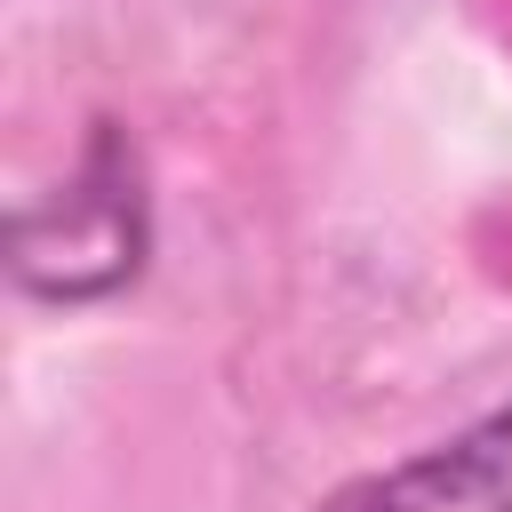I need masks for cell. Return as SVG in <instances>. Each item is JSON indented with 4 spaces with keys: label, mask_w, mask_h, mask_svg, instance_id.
Segmentation results:
<instances>
[{
    "label": "cell",
    "mask_w": 512,
    "mask_h": 512,
    "mask_svg": "<svg viewBox=\"0 0 512 512\" xmlns=\"http://www.w3.org/2000/svg\"><path fill=\"white\" fill-rule=\"evenodd\" d=\"M144 248H152V208H144V160L136 144L96 120L88 136V160L80 176L56 192V200H32L8 216V264L32 296H56V304H88V296H112L144 272Z\"/></svg>",
    "instance_id": "cell-1"
},
{
    "label": "cell",
    "mask_w": 512,
    "mask_h": 512,
    "mask_svg": "<svg viewBox=\"0 0 512 512\" xmlns=\"http://www.w3.org/2000/svg\"><path fill=\"white\" fill-rule=\"evenodd\" d=\"M320 512H512V408L464 424L440 448L344 480Z\"/></svg>",
    "instance_id": "cell-2"
}]
</instances>
